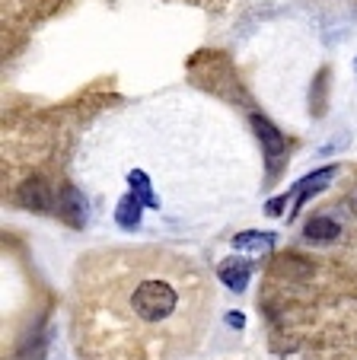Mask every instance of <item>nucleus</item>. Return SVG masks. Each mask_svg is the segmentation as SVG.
<instances>
[{
  "mask_svg": "<svg viewBox=\"0 0 357 360\" xmlns=\"http://www.w3.org/2000/svg\"><path fill=\"white\" fill-rule=\"evenodd\" d=\"M179 290L166 278H141L128 293V309L141 326H163L179 313Z\"/></svg>",
  "mask_w": 357,
  "mask_h": 360,
  "instance_id": "f257e3e1",
  "label": "nucleus"
},
{
  "mask_svg": "<svg viewBox=\"0 0 357 360\" xmlns=\"http://www.w3.org/2000/svg\"><path fill=\"white\" fill-rule=\"evenodd\" d=\"M335 166H325V169H316L313 172V176H306V179H300V182L294 185V188H290V198H294V214L300 211V207H303L306 201H310L313 195H319V191L325 188V185L332 182V179H335Z\"/></svg>",
  "mask_w": 357,
  "mask_h": 360,
  "instance_id": "f03ea898",
  "label": "nucleus"
},
{
  "mask_svg": "<svg viewBox=\"0 0 357 360\" xmlns=\"http://www.w3.org/2000/svg\"><path fill=\"white\" fill-rule=\"evenodd\" d=\"M16 198H20V204L26 211H35V214L51 211V204H54L51 188H48L42 179H26V182L16 188Z\"/></svg>",
  "mask_w": 357,
  "mask_h": 360,
  "instance_id": "7ed1b4c3",
  "label": "nucleus"
},
{
  "mask_svg": "<svg viewBox=\"0 0 357 360\" xmlns=\"http://www.w3.org/2000/svg\"><path fill=\"white\" fill-rule=\"evenodd\" d=\"M58 214H61L64 224L70 226H87V198L74 188V185H64L61 188V198H58Z\"/></svg>",
  "mask_w": 357,
  "mask_h": 360,
  "instance_id": "20e7f679",
  "label": "nucleus"
},
{
  "mask_svg": "<svg viewBox=\"0 0 357 360\" xmlns=\"http://www.w3.org/2000/svg\"><path fill=\"white\" fill-rule=\"evenodd\" d=\"M249 122H252V131H256V137L262 141L265 157H268L271 163H275V160L281 157L284 150H287V141H284V134H281V131H277L265 115H252Z\"/></svg>",
  "mask_w": 357,
  "mask_h": 360,
  "instance_id": "39448f33",
  "label": "nucleus"
},
{
  "mask_svg": "<svg viewBox=\"0 0 357 360\" xmlns=\"http://www.w3.org/2000/svg\"><path fill=\"white\" fill-rule=\"evenodd\" d=\"M217 278H220L223 287H230V290H236V293H243L246 287H249L252 265L246 259H227L220 268H217Z\"/></svg>",
  "mask_w": 357,
  "mask_h": 360,
  "instance_id": "423d86ee",
  "label": "nucleus"
},
{
  "mask_svg": "<svg viewBox=\"0 0 357 360\" xmlns=\"http://www.w3.org/2000/svg\"><path fill=\"white\" fill-rule=\"evenodd\" d=\"M233 249H239V252H268V249H275V233H262V230L236 233Z\"/></svg>",
  "mask_w": 357,
  "mask_h": 360,
  "instance_id": "0eeeda50",
  "label": "nucleus"
},
{
  "mask_svg": "<svg viewBox=\"0 0 357 360\" xmlns=\"http://www.w3.org/2000/svg\"><path fill=\"white\" fill-rule=\"evenodd\" d=\"M141 211H144L141 198L131 191V195H125L122 201H118V207H115V220H118V226H125V230H134V226L141 224Z\"/></svg>",
  "mask_w": 357,
  "mask_h": 360,
  "instance_id": "6e6552de",
  "label": "nucleus"
},
{
  "mask_svg": "<svg viewBox=\"0 0 357 360\" xmlns=\"http://www.w3.org/2000/svg\"><path fill=\"white\" fill-rule=\"evenodd\" d=\"M338 224L332 217H313L310 224L303 226V236L310 239V243H335L338 239Z\"/></svg>",
  "mask_w": 357,
  "mask_h": 360,
  "instance_id": "1a4fd4ad",
  "label": "nucleus"
},
{
  "mask_svg": "<svg viewBox=\"0 0 357 360\" xmlns=\"http://www.w3.org/2000/svg\"><path fill=\"white\" fill-rule=\"evenodd\" d=\"M128 185H131V191H134V195L141 198L144 207H160V198H156V195H154V188H150L147 172H141V169L128 172Z\"/></svg>",
  "mask_w": 357,
  "mask_h": 360,
  "instance_id": "9d476101",
  "label": "nucleus"
},
{
  "mask_svg": "<svg viewBox=\"0 0 357 360\" xmlns=\"http://www.w3.org/2000/svg\"><path fill=\"white\" fill-rule=\"evenodd\" d=\"M227 326L230 328H243L246 326V316L243 313H227Z\"/></svg>",
  "mask_w": 357,
  "mask_h": 360,
  "instance_id": "9b49d317",
  "label": "nucleus"
},
{
  "mask_svg": "<svg viewBox=\"0 0 357 360\" xmlns=\"http://www.w3.org/2000/svg\"><path fill=\"white\" fill-rule=\"evenodd\" d=\"M287 198H290V195H281V198H275V201L268 204V214H281V211H284V204H287Z\"/></svg>",
  "mask_w": 357,
  "mask_h": 360,
  "instance_id": "f8f14e48",
  "label": "nucleus"
}]
</instances>
